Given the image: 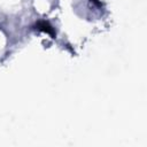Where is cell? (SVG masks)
<instances>
[{"label":"cell","instance_id":"6da1fadb","mask_svg":"<svg viewBox=\"0 0 147 147\" xmlns=\"http://www.w3.org/2000/svg\"><path fill=\"white\" fill-rule=\"evenodd\" d=\"M37 28L39 29V30H41V31H45V32H47L48 34H51L52 37H54L55 34H54V30H53V28L47 23V22H39L38 24H37Z\"/></svg>","mask_w":147,"mask_h":147}]
</instances>
